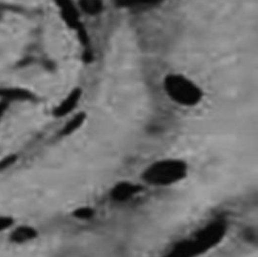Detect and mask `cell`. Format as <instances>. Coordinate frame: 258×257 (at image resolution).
<instances>
[{
    "label": "cell",
    "mask_w": 258,
    "mask_h": 257,
    "mask_svg": "<svg viewBox=\"0 0 258 257\" xmlns=\"http://www.w3.org/2000/svg\"><path fill=\"white\" fill-rule=\"evenodd\" d=\"M190 166L186 160L166 157L155 160L141 171V181L153 187H174L184 182L189 175Z\"/></svg>",
    "instance_id": "1"
},
{
    "label": "cell",
    "mask_w": 258,
    "mask_h": 257,
    "mask_svg": "<svg viewBox=\"0 0 258 257\" xmlns=\"http://www.w3.org/2000/svg\"><path fill=\"white\" fill-rule=\"evenodd\" d=\"M164 93L174 104L183 107H195L204 98V92L200 85L183 74L171 73L164 77Z\"/></svg>",
    "instance_id": "2"
},
{
    "label": "cell",
    "mask_w": 258,
    "mask_h": 257,
    "mask_svg": "<svg viewBox=\"0 0 258 257\" xmlns=\"http://www.w3.org/2000/svg\"><path fill=\"white\" fill-rule=\"evenodd\" d=\"M142 191L141 184L131 180H120L109 189V199L117 204H124L138 197Z\"/></svg>",
    "instance_id": "3"
},
{
    "label": "cell",
    "mask_w": 258,
    "mask_h": 257,
    "mask_svg": "<svg viewBox=\"0 0 258 257\" xmlns=\"http://www.w3.org/2000/svg\"><path fill=\"white\" fill-rule=\"evenodd\" d=\"M39 232L34 226L29 224L15 225L10 231L9 240L16 245H24L35 241Z\"/></svg>",
    "instance_id": "4"
},
{
    "label": "cell",
    "mask_w": 258,
    "mask_h": 257,
    "mask_svg": "<svg viewBox=\"0 0 258 257\" xmlns=\"http://www.w3.org/2000/svg\"><path fill=\"white\" fill-rule=\"evenodd\" d=\"M82 90L81 88H75L70 94L61 102V104L55 108L54 114L56 117H65L69 115L72 111L79 105L82 99Z\"/></svg>",
    "instance_id": "5"
},
{
    "label": "cell",
    "mask_w": 258,
    "mask_h": 257,
    "mask_svg": "<svg viewBox=\"0 0 258 257\" xmlns=\"http://www.w3.org/2000/svg\"><path fill=\"white\" fill-rule=\"evenodd\" d=\"M61 5V8L63 9V12L65 15V19L67 23L70 24L72 27L76 28L77 30L82 28V24H80L79 20V13L77 9L73 6V3L71 0H58Z\"/></svg>",
    "instance_id": "6"
},
{
    "label": "cell",
    "mask_w": 258,
    "mask_h": 257,
    "mask_svg": "<svg viewBox=\"0 0 258 257\" xmlns=\"http://www.w3.org/2000/svg\"><path fill=\"white\" fill-rule=\"evenodd\" d=\"M86 113L85 112H79L75 114L74 116L71 118L70 120L67 122V124L62 128V135L63 136H70L72 134L76 133L82 128V125L86 121Z\"/></svg>",
    "instance_id": "7"
},
{
    "label": "cell",
    "mask_w": 258,
    "mask_h": 257,
    "mask_svg": "<svg viewBox=\"0 0 258 257\" xmlns=\"http://www.w3.org/2000/svg\"><path fill=\"white\" fill-rule=\"evenodd\" d=\"M80 7L89 16H98L104 10V0H80Z\"/></svg>",
    "instance_id": "8"
},
{
    "label": "cell",
    "mask_w": 258,
    "mask_h": 257,
    "mask_svg": "<svg viewBox=\"0 0 258 257\" xmlns=\"http://www.w3.org/2000/svg\"><path fill=\"white\" fill-rule=\"evenodd\" d=\"M72 216L75 218V220L81 222H88L94 219L96 210L90 205H82L72 211Z\"/></svg>",
    "instance_id": "9"
},
{
    "label": "cell",
    "mask_w": 258,
    "mask_h": 257,
    "mask_svg": "<svg viewBox=\"0 0 258 257\" xmlns=\"http://www.w3.org/2000/svg\"><path fill=\"white\" fill-rule=\"evenodd\" d=\"M115 4L121 8H134L139 6H152L159 4L163 0H114Z\"/></svg>",
    "instance_id": "10"
},
{
    "label": "cell",
    "mask_w": 258,
    "mask_h": 257,
    "mask_svg": "<svg viewBox=\"0 0 258 257\" xmlns=\"http://www.w3.org/2000/svg\"><path fill=\"white\" fill-rule=\"evenodd\" d=\"M16 221L9 215H0V233L11 230L15 226Z\"/></svg>",
    "instance_id": "11"
},
{
    "label": "cell",
    "mask_w": 258,
    "mask_h": 257,
    "mask_svg": "<svg viewBox=\"0 0 258 257\" xmlns=\"http://www.w3.org/2000/svg\"><path fill=\"white\" fill-rule=\"evenodd\" d=\"M14 162H15V158H14V157H8V158H6L3 162L0 163V170L5 169V168H7L8 166L12 165V164H14Z\"/></svg>",
    "instance_id": "12"
}]
</instances>
